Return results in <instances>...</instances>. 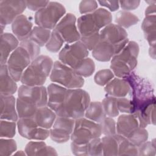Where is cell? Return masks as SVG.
<instances>
[{
    "instance_id": "obj_1",
    "label": "cell",
    "mask_w": 156,
    "mask_h": 156,
    "mask_svg": "<svg viewBox=\"0 0 156 156\" xmlns=\"http://www.w3.org/2000/svg\"><path fill=\"white\" fill-rule=\"evenodd\" d=\"M130 87V100L133 107L132 114L145 112L155 105V96L152 83L147 79L132 71L124 77Z\"/></svg>"
},
{
    "instance_id": "obj_2",
    "label": "cell",
    "mask_w": 156,
    "mask_h": 156,
    "mask_svg": "<svg viewBox=\"0 0 156 156\" xmlns=\"http://www.w3.org/2000/svg\"><path fill=\"white\" fill-rule=\"evenodd\" d=\"M90 103L89 94L81 88L67 89L63 101L55 112L57 116L77 119L84 116Z\"/></svg>"
},
{
    "instance_id": "obj_3",
    "label": "cell",
    "mask_w": 156,
    "mask_h": 156,
    "mask_svg": "<svg viewBox=\"0 0 156 156\" xmlns=\"http://www.w3.org/2000/svg\"><path fill=\"white\" fill-rule=\"evenodd\" d=\"M140 48L137 43L129 41L125 47L111 59L110 69L114 75L124 78L130 74L137 65Z\"/></svg>"
},
{
    "instance_id": "obj_4",
    "label": "cell",
    "mask_w": 156,
    "mask_h": 156,
    "mask_svg": "<svg viewBox=\"0 0 156 156\" xmlns=\"http://www.w3.org/2000/svg\"><path fill=\"white\" fill-rule=\"evenodd\" d=\"M53 65L49 56L39 55L25 69L20 81L25 85L42 86L51 74Z\"/></svg>"
},
{
    "instance_id": "obj_5",
    "label": "cell",
    "mask_w": 156,
    "mask_h": 156,
    "mask_svg": "<svg viewBox=\"0 0 156 156\" xmlns=\"http://www.w3.org/2000/svg\"><path fill=\"white\" fill-rule=\"evenodd\" d=\"M112 15L107 10L99 8L92 13L83 15L77 21L80 37L99 34L101 29L111 23Z\"/></svg>"
},
{
    "instance_id": "obj_6",
    "label": "cell",
    "mask_w": 156,
    "mask_h": 156,
    "mask_svg": "<svg viewBox=\"0 0 156 156\" xmlns=\"http://www.w3.org/2000/svg\"><path fill=\"white\" fill-rule=\"evenodd\" d=\"M50 80L68 89L80 88L84 85V79L71 67L60 61L54 63L50 74Z\"/></svg>"
},
{
    "instance_id": "obj_7",
    "label": "cell",
    "mask_w": 156,
    "mask_h": 156,
    "mask_svg": "<svg viewBox=\"0 0 156 156\" xmlns=\"http://www.w3.org/2000/svg\"><path fill=\"white\" fill-rule=\"evenodd\" d=\"M101 135V129L99 123L82 117L75 119L70 139L74 143L85 144L94 138L100 137Z\"/></svg>"
},
{
    "instance_id": "obj_8",
    "label": "cell",
    "mask_w": 156,
    "mask_h": 156,
    "mask_svg": "<svg viewBox=\"0 0 156 156\" xmlns=\"http://www.w3.org/2000/svg\"><path fill=\"white\" fill-rule=\"evenodd\" d=\"M65 13L66 9L62 4L50 1L47 6L36 12L35 23L38 26L49 30L54 29Z\"/></svg>"
},
{
    "instance_id": "obj_9",
    "label": "cell",
    "mask_w": 156,
    "mask_h": 156,
    "mask_svg": "<svg viewBox=\"0 0 156 156\" xmlns=\"http://www.w3.org/2000/svg\"><path fill=\"white\" fill-rule=\"evenodd\" d=\"M89 54L88 50L79 40L66 44L58 54L59 61L75 69Z\"/></svg>"
},
{
    "instance_id": "obj_10",
    "label": "cell",
    "mask_w": 156,
    "mask_h": 156,
    "mask_svg": "<svg viewBox=\"0 0 156 156\" xmlns=\"http://www.w3.org/2000/svg\"><path fill=\"white\" fill-rule=\"evenodd\" d=\"M31 62L29 54L21 46H18L10 54L6 65L10 76L16 82L21 80L24 71Z\"/></svg>"
},
{
    "instance_id": "obj_11",
    "label": "cell",
    "mask_w": 156,
    "mask_h": 156,
    "mask_svg": "<svg viewBox=\"0 0 156 156\" xmlns=\"http://www.w3.org/2000/svg\"><path fill=\"white\" fill-rule=\"evenodd\" d=\"M18 98L37 107L46 106L48 104L47 88L43 85H22L18 90Z\"/></svg>"
},
{
    "instance_id": "obj_12",
    "label": "cell",
    "mask_w": 156,
    "mask_h": 156,
    "mask_svg": "<svg viewBox=\"0 0 156 156\" xmlns=\"http://www.w3.org/2000/svg\"><path fill=\"white\" fill-rule=\"evenodd\" d=\"M17 127L20 135L28 140L43 141L50 135L49 129L39 127L32 118H19Z\"/></svg>"
},
{
    "instance_id": "obj_13",
    "label": "cell",
    "mask_w": 156,
    "mask_h": 156,
    "mask_svg": "<svg viewBox=\"0 0 156 156\" xmlns=\"http://www.w3.org/2000/svg\"><path fill=\"white\" fill-rule=\"evenodd\" d=\"M75 124V119L67 117L57 116L49 129L51 139L57 143H64L70 138Z\"/></svg>"
},
{
    "instance_id": "obj_14",
    "label": "cell",
    "mask_w": 156,
    "mask_h": 156,
    "mask_svg": "<svg viewBox=\"0 0 156 156\" xmlns=\"http://www.w3.org/2000/svg\"><path fill=\"white\" fill-rule=\"evenodd\" d=\"M99 40L122 49L129 41L127 32L118 24L110 23L99 32Z\"/></svg>"
},
{
    "instance_id": "obj_15",
    "label": "cell",
    "mask_w": 156,
    "mask_h": 156,
    "mask_svg": "<svg viewBox=\"0 0 156 156\" xmlns=\"http://www.w3.org/2000/svg\"><path fill=\"white\" fill-rule=\"evenodd\" d=\"M67 44L73 43L80 39V35L76 26V18L74 14L68 13L58 23L54 28Z\"/></svg>"
},
{
    "instance_id": "obj_16",
    "label": "cell",
    "mask_w": 156,
    "mask_h": 156,
    "mask_svg": "<svg viewBox=\"0 0 156 156\" xmlns=\"http://www.w3.org/2000/svg\"><path fill=\"white\" fill-rule=\"evenodd\" d=\"M26 1H0V23L10 24L26 9Z\"/></svg>"
},
{
    "instance_id": "obj_17",
    "label": "cell",
    "mask_w": 156,
    "mask_h": 156,
    "mask_svg": "<svg viewBox=\"0 0 156 156\" xmlns=\"http://www.w3.org/2000/svg\"><path fill=\"white\" fill-rule=\"evenodd\" d=\"M139 127L138 121L133 114H123L119 116L116 123V133L127 138Z\"/></svg>"
},
{
    "instance_id": "obj_18",
    "label": "cell",
    "mask_w": 156,
    "mask_h": 156,
    "mask_svg": "<svg viewBox=\"0 0 156 156\" xmlns=\"http://www.w3.org/2000/svg\"><path fill=\"white\" fill-rule=\"evenodd\" d=\"M19 40L10 33L1 34L0 63L1 65H5L10 54L18 47Z\"/></svg>"
},
{
    "instance_id": "obj_19",
    "label": "cell",
    "mask_w": 156,
    "mask_h": 156,
    "mask_svg": "<svg viewBox=\"0 0 156 156\" xmlns=\"http://www.w3.org/2000/svg\"><path fill=\"white\" fill-rule=\"evenodd\" d=\"M121 50L117 46L99 40L96 46L92 50V55L98 61L105 62L111 60L113 57Z\"/></svg>"
},
{
    "instance_id": "obj_20",
    "label": "cell",
    "mask_w": 156,
    "mask_h": 156,
    "mask_svg": "<svg viewBox=\"0 0 156 156\" xmlns=\"http://www.w3.org/2000/svg\"><path fill=\"white\" fill-rule=\"evenodd\" d=\"M32 29V23L24 15L18 16L12 23V32L20 41L29 38Z\"/></svg>"
},
{
    "instance_id": "obj_21",
    "label": "cell",
    "mask_w": 156,
    "mask_h": 156,
    "mask_svg": "<svg viewBox=\"0 0 156 156\" xmlns=\"http://www.w3.org/2000/svg\"><path fill=\"white\" fill-rule=\"evenodd\" d=\"M68 88L56 83H51L47 87L48 104L50 108L55 112L60 107Z\"/></svg>"
},
{
    "instance_id": "obj_22",
    "label": "cell",
    "mask_w": 156,
    "mask_h": 156,
    "mask_svg": "<svg viewBox=\"0 0 156 156\" xmlns=\"http://www.w3.org/2000/svg\"><path fill=\"white\" fill-rule=\"evenodd\" d=\"M1 119L11 121H18L16 99L12 95H1Z\"/></svg>"
},
{
    "instance_id": "obj_23",
    "label": "cell",
    "mask_w": 156,
    "mask_h": 156,
    "mask_svg": "<svg viewBox=\"0 0 156 156\" xmlns=\"http://www.w3.org/2000/svg\"><path fill=\"white\" fill-rule=\"evenodd\" d=\"M104 90L110 96L124 98L129 94L130 87L125 79L113 78L105 86Z\"/></svg>"
},
{
    "instance_id": "obj_24",
    "label": "cell",
    "mask_w": 156,
    "mask_h": 156,
    "mask_svg": "<svg viewBox=\"0 0 156 156\" xmlns=\"http://www.w3.org/2000/svg\"><path fill=\"white\" fill-rule=\"evenodd\" d=\"M18 89L16 81L10 76L7 65H1L0 93L1 95H13Z\"/></svg>"
},
{
    "instance_id": "obj_25",
    "label": "cell",
    "mask_w": 156,
    "mask_h": 156,
    "mask_svg": "<svg viewBox=\"0 0 156 156\" xmlns=\"http://www.w3.org/2000/svg\"><path fill=\"white\" fill-rule=\"evenodd\" d=\"M57 116L55 112L46 105L38 107L32 118L39 127L50 129Z\"/></svg>"
},
{
    "instance_id": "obj_26",
    "label": "cell",
    "mask_w": 156,
    "mask_h": 156,
    "mask_svg": "<svg viewBox=\"0 0 156 156\" xmlns=\"http://www.w3.org/2000/svg\"><path fill=\"white\" fill-rule=\"evenodd\" d=\"M24 151L27 155H57L55 149L46 145L44 141H30Z\"/></svg>"
},
{
    "instance_id": "obj_27",
    "label": "cell",
    "mask_w": 156,
    "mask_h": 156,
    "mask_svg": "<svg viewBox=\"0 0 156 156\" xmlns=\"http://www.w3.org/2000/svg\"><path fill=\"white\" fill-rule=\"evenodd\" d=\"M155 15H147L144 18L141 24V29L149 44V48H155Z\"/></svg>"
},
{
    "instance_id": "obj_28",
    "label": "cell",
    "mask_w": 156,
    "mask_h": 156,
    "mask_svg": "<svg viewBox=\"0 0 156 156\" xmlns=\"http://www.w3.org/2000/svg\"><path fill=\"white\" fill-rule=\"evenodd\" d=\"M119 134L105 135L101 138L103 155H118L119 146Z\"/></svg>"
},
{
    "instance_id": "obj_29",
    "label": "cell",
    "mask_w": 156,
    "mask_h": 156,
    "mask_svg": "<svg viewBox=\"0 0 156 156\" xmlns=\"http://www.w3.org/2000/svg\"><path fill=\"white\" fill-rule=\"evenodd\" d=\"M84 116L88 119L100 123L107 116L104 111L101 102H90L85 110Z\"/></svg>"
},
{
    "instance_id": "obj_30",
    "label": "cell",
    "mask_w": 156,
    "mask_h": 156,
    "mask_svg": "<svg viewBox=\"0 0 156 156\" xmlns=\"http://www.w3.org/2000/svg\"><path fill=\"white\" fill-rule=\"evenodd\" d=\"M51 30L40 26H34L29 35V38L38 44L40 47L44 46L48 41L51 34Z\"/></svg>"
},
{
    "instance_id": "obj_31",
    "label": "cell",
    "mask_w": 156,
    "mask_h": 156,
    "mask_svg": "<svg viewBox=\"0 0 156 156\" xmlns=\"http://www.w3.org/2000/svg\"><path fill=\"white\" fill-rule=\"evenodd\" d=\"M115 21L119 26L123 28H129L137 24L139 22V18L128 11L121 10L116 14Z\"/></svg>"
},
{
    "instance_id": "obj_32",
    "label": "cell",
    "mask_w": 156,
    "mask_h": 156,
    "mask_svg": "<svg viewBox=\"0 0 156 156\" xmlns=\"http://www.w3.org/2000/svg\"><path fill=\"white\" fill-rule=\"evenodd\" d=\"M16 107L19 118H33L38 108L18 98L16 99Z\"/></svg>"
},
{
    "instance_id": "obj_33",
    "label": "cell",
    "mask_w": 156,
    "mask_h": 156,
    "mask_svg": "<svg viewBox=\"0 0 156 156\" xmlns=\"http://www.w3.org/2000/svg\"><path fill=\"white\" fill-rule=\"evenodd\" d=\"M101 104L107 116L113 118L119 115V112L117 107L116 98L109 96L105 98Z\"/></svg>"
},
{
    "instance_id": "obj_34",
    "label": "cell",
    "mask_w": 156,
    "mask_h": 156,
    "mask_svg": "<svg viewBox=\"0 0 156 156\" xmlns=\"http://www.w3.org/2000/svg\"><path fill=\"white\" fill-rule=\"evenodd\" d=\"M64 42L65 41L60 34L53 29L51 32L50 38L45 46L48 51L55 53L60 50Z\"/></svg>"
},
{
    "instance_id": "obj_35",
    "label": "cell",
    "mask_w": 156,
    "mask_h": 156,
    "mask_svg": "<svg viewBox=\"0 0 156 156\" xmlns=\"http://www.w3.org/2000/svg\"><path fill=\"white\" fill-rule=\"evenodd\" d=\"M81 77H87L93 74L95 70V64L93 60L88 57L85 58L77 68L74 69Z\"/></svg>"
},
{
    "instance_id": "obj_36",
    "label": "cell",
    "mask_w": 156,
    "mask_h": 156,
    "mask_svg": "<svg viewBox=\"0 0 156 156\" xmlns=\"http://www.w3.org/2000/svg\"><path fill=\"white\" fill-rule=\"evenodd\" d=\"M127 139L136 147H139L148 139V132L145 128L139 127Z\"/></svg>"
},
{
    "instance_id": "obj_37",
    "label": "cell",
    "mask_w": 156,
    "mask_h": 156,
    "mask_svg": "<svg viewBox=\"0 0 156 156\" xmlns=\"http://www.w3.org/2000/svg\"><path fill=\"white\" fill-rule=\"evenodd\" d=\"M16 133V123L15 121L1 119V138H13Z\"/></svg>"
},
{
    "instance_id": "obj_38",
    "label": "cell",
    "mask_w": 156,
    "mask_h": 156,
    "mask_svg": "<svg viewBox=\"0 0 156 156\" xmlns=\"http://www.w3.org/2000/svg\"><path fill=\"white\" fill-rule=\"evenodd\" d=\"M17 145L13 139H3L0 140V156H9L12 155L16 151Z\"/></svg>"
},
{
    "instance_id": "obj_39",
    "label": "cell",
    "mask_w": 156,
    "mask_h": 156,
    "mask_svg": "<svg viewBox=\"0 0 156 156\" xmlns=\"http://www.w3.org/2000/svg\"><path fill=\"white\" fill-rule=\"evenodd\" d=\"M114 74L111 69H104L98 71L94 77V82L100 86H105L114 78Z\"/></svg>"
},
{
    "instance_id": "obj_40",
    "label": "cell",
    "mask_w": 156,
    "mask_h": 156,
    "mask_svg": "<svg viewBox=\"0 0 156 156\" xmlns=\"http://www.w3.org/2000/svg\"><path fill=\"white\" fill-rule=\"evenodd\" d=\"M99 124L101 126L102 134L104 135H112L116 133V122L112 118L105 116Z\"/></svg>"
},
{
    "instance_id": "obj_41",
    "label": "cell",
    "mask_w": 156,
    "mask_h": 156,
    "mask_svg": "<svg viewBox=\"0 0 156 156\" xmlns=\"http://www.w3.org/2000/svg\"><path fill=\"white\" fill-rule=\"evenodd\" d=\"M24 48L29 54L31 60H34L40 55V47L29 38L20 41V45Z\"/></svg>"
},
{
    "instance_id": "obj_42",
    "label": "cell",
    "mask_w": 156,
    "mask_h": 156,
    "mask_svg": "<svg viewBox=\"0 0 156 156\" xmlns=\"http://www.w3.org/2000/svg\"><path fill=\"white\" fill-rule=\"evenodd\" d=\"M88 155L99 156L102 155V147L101 138H94L87 143Z\"/></svg>"
},
{
    "instance_id": "obj_43",
    "label": "cell",
    "mask_w": 156,
    "mask_h": 156,
    "mask_svg": "<svg viewBox=\"0 0 156 156\" xmlns=\"http://www.w3.org/2000/svg\"><path fill=\"white\" fill-rule=\"evenodd\" d=\"M156 154L155 141L154 139L151 141H146L138 147V155L154 156Z\"/></svg>"
},
{
    "instance_id": "obj_44",
    "label": "cell",
    "mask_w": 156,
    "mask_h": 156,
    "mask_svg": "<svg viewBox=\"0 0 156 156\" xmlns=\"http://www.w3.org/2000/svg\"><path fill=\"white\" fill-rule=\"evenodd\" d=\"M117 107L119 112L127 114L133 113V107L130 99L124 98H116Z\"/></svg>"
},
{
    "instance_id": "obj_45",
    "label": "cell",
    "mask_w": 156,
    "mask_h": 156,
    "mask_svg": "<svg viewBox=\"0 0 156 156\" xmlns=\"http://www.w3.org/2000/svg\"><path fill=\"white\" fill-rule=\"evenodd\" d=\"M98 2L92 0L82 1L79 6V12L81 14L85 15L95 11L98 8Z\"/></svg>"
},
{
    "instance_id": "obj_46",
    "label": "cell",
    "mask_w": 156,
    "mask_h": 156,
    "mask_svg": "<svg viewBox=\"0 0 156 156\" xmlns=\"http://www.w3.org/2000/svg\"><path fill=\"white\" fill-rule=\"evenodd\" d=\"M99 40V33L85 37H80V41L88 51H92Z\"/></svg>"
},
{
    "instance_id": "obj_47",
    "label": "cell",
    "mask_w": 156,
    "mask_h": 156,
    "mask_svg": "<svg viewBox=\"0 0 156 156\" xmlns=\"http://www.w3.org/2000/svg\"><path fill=\"white\" fill-rule=\"evenodd\" d=\"M49 1H26L27 7L32 11H38L49 3Z\"/></svg>"
},
{
    "instance_id": "obj_48",
    "label": "cell",
    "mask_w": 156,
    "mask_h": 156,
    "mask_svg": "<svg viewBox=\"0 0 156 156\" xmlns=\"http://www.w3.org/2000/svg\"><path fill=\"white\" fill-rule=\"evenodd\" d=\"M71 149L73 154L75 155H88L87 144H77L71 142Z\"/></svg>"
},
{
    "instance_id": "obj_49",
    "label": "cell",
    "mask_w": 156,
    "mask_h": 156,
    "mask_svg": "<svg viewBox=\"0 0 156 156\" xmlns=\"http://www.w3.org/2000/svg\"><path fill=\"white\" fill-rule=\"evenodd\" d=\"M119 4L123 10L129 11L138 8L140 4V1H120Z\"/></svg>"
},
{
    "instance_id": "obj_50",
    "label": "cell",
    "mask_w": 156,
    "mask_h": 156,
    "mask_svg": "<svg viewBox=\"0 0 156 156\" xmlns=\"http://www.w3.org/2000/svg\"><path fill=\"white\" fill-rule=\"evenodd\" d=\"M101 5L108 8L110 11L115 12L118 10L119 4L118 1H99L98 2Z\"/></svg>"
},
{
    "instance_id": "obj_51",
    "label": "cell",
    "mask_w": 156,
    "mask_h": 156,
    "mask_svg": "<svg viewBox=\"0 0 156 156\" xmlns=\"http://www.w3.org/2000/svg\"><path fill=\"white\" fill-rule=\"evenodd\" d=\"M155 4L149 5L145 10V15H155Z\"/></svg>"
},
{
    "instance_id": "obj_52",
    "label": "cell",
    "mask_w": 156,
    "mask_h": 156,
    "mask_svg": "<svg viewBox=\"0 0 156 156\" xmlns=\"http://www.w3.org/2000/svg\"><path fill=\"white\" fill-rule=\"evenodd\" d=\"M13 155H26L27 154L25 152L22 151H17L16 152L14 153Z\"/></svg>"
},
{
    "instance_id": "obj_53",
    "label": "cell",
    "mask_w": 156,
    "mask_h": 156,
    "mask_svg": "<svg viewBox=\"0 0 156 156\" xmlns=\"http://www.w3.org/2000/svg\"><path fill=\"white\" fill-rule=\"evenodd\" d=\"M146 2L148 3L149 5H153V4H155L156 1H146Z\"/></svg>"
}]
</instances>
